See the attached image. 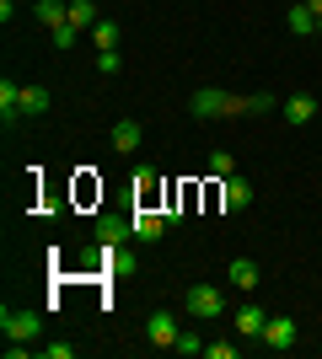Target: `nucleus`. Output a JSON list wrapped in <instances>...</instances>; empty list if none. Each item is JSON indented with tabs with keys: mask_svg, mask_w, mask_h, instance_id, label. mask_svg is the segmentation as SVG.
Segmentation results:
<instances>
[{
	"mask_svg": "<svg viewBox=\"0 0 322 359\" xmlns=\"http://www.w3.org/2000/svg\"><path fill=\"white\" fill-rule=\"evenodd\" d=\"M188 113L199 123L210 118H242V113H253V97H236V91H220V86H199L194 97H188Z\"/></svg>",
	"mask_w": 322,
	"mask_h": 359,
	"instance_id": "obj_1",
	"label": "nucleus"
},
{
	"mask_svg": "<svg viewBox=\"0 0 322 359\" xmlns=\"http://www.w3.org/2000/svg\"><path fill=\"white\" fill-rule=\"evenodd\" d=\"M0 332H6V344H43V316L0 306Z\"/></svg>",
	"mask_w": 322,
	"mask_h": 359,
	"instance_id": "obj_2",
	"label": "nucleus"
},
{
	"mask_svg": "<svg viewBox=\"0 0 322 359\" xmlns=\"http://www.w3.org/2000/svg\"><path fill=\"white\" fill-rule=\"evenodd\" d=\"M183 311L199 316V322L226 316V290H220V285H188V290H183Z\"/></svg>",
	"mask_w": 322,
	"mask_h": 359,
	"instance_id": "obj_3",
	"label": "nucleus"
},
{
	"mask_svg": "<svg viewBox=\"0 0 322 359\" xmlns=\"http://www.w3.org/2000/svg\"><path fill=\"white\" fill-rule=\"evenodd\" d=\"M177 332H183V322H177L167 306L145 316V344H151V348H177Z\"/></svg>",
	"mask_w": 322,
	"mask_h": 359,
	"instance_id": "obj_4",
	"label": "nucleus"
},
{
	"mask_svg": "<svg viewBox=\"0 0 322 359\" xmlns=\"http://www.w3.org/2000/svg\"><path fill=\"white\" fill-rule=\"evenodd\" d=\"M253 198H258V194H253V182H247V177H236V172H231V177L220 182V188H215V204H220L226 215H242L247 204H253Z\"/></svg>",
	"mask_w": 322,
	"mask_h": 359,
	"instance_id": "obj_5",
	"label": "nucleus"
},
{
	"mask_svg": "<svg viewBox=\"0 0 322 359\" xmlns=\"http://www.w3.org/2000/svg\"><path fill=\"white\" fill-rule=\"evenodd\" d=\"M129 225H135V241H161V231H167V210H151V204H135V215H129Z\"/></svg>",
	"mask_w": 322,
	"mask_h": 359,
	"instance_id": "obj_6",
	"label": "nucleus"
},
{
	"mask_svg": "<svg viewBox=\"0 0 322 359\" xmlns=\"http://www.w3.org/2000/svg\"><path fill=\"white\" fill-rule=\"evenodd\" d=\"M258 344H263V348H274V354H290V348H295V316H269Z\"/></svg>",
	"mask_w": 322,
	"mask_h": 359,
	"instance_id": "obj_7",
	"label": "nucleus"
},
{
	"mask_svg": "<svg viewBox=\"0 0 322 359\" xmlns=\"http://www.w3.org/2000/svg\"><path fill=\"white\" fill-rule=\"evenodd\" d=\"M0 123H6V129H16V123H22V86H16L11 75L0 81Z\"/></svg>",
	"mask_w": 322,
	"mask_h": 359,
	"instance_id": "obj_8",
	"label": "nucleus"
},
{
	"mask_svg": "<svg viewBox=\"0 0 322 359\" xmlns=\"http://www.w3.org/2000/svg\"><path fill=\"white\" fill-rule=\"evenodd\" d=\"M279 113H285V123H295V129H301V123H311V118H317V97L295 91V97H285V102H279Z\"/></svg>",
	"mask_w": 322,
	"mask_h": 359,
	"instance_id": "obj_9",
	"label": "nucleus"
},
{
	"mask_svg": "<svg viewBox=\"0 0 322 359\" xmlns=\"http://www.w3.org/2000/svg\"><path fill=\"white\" fill-rule=\"evenodd\" d=\"M285 27H290L295 38H317V11H311L307 0H295L290 11H285Z\"/></svg>",
	"mask_w": 322,
	"mask_h": 359,
	"instance_id": "obj_10",
	"label": "nucleus"
},
{
	"mask_svg": "<svg viewBox=\"0 0 322 359\" xmlns=\"http://www.w3.org/2000/svg\"><path fill=\"white\" fill-rule=\"evenodd\" d=\"M129 236H135V225L123 220V215H97V236L92 241H119V247H123Z\"/></svg>",
	"mask_w": 322,
	"mask_h": 359,
	"instance_id": "obj_11",
	"label": "nucleus"
},
{
	"mask_svg": "<svg viewBox=\"0 0 322 359\" xmlns=\"http://www.w3.org/2000/svg\"><path fill=\"white\" fill-rule=\"evenodd\" d=\"M226 279H231L236 290H258L263 273H258V263H253V257H231V263H226Z\"/></svg>",
	"mask_w": 322,
	"mask_h": 359,
	"instance_id": "obj_12",
	"label": "nucleus"
},
{
	"mask_svg": "<svg viewBox=\"0 0 322 359\" xmlns=\"http://www.w3.org/2000/svg\"><path fill=\"white\" fill-rule=\"evenodd\" d=\"M263 322H269V311H263L258 300H247L242 311H236V332L242 338H263Z\"/></svg>",
	"mask_w": 322,
	"mask_h": 359,
	"instance_id": "obj_13",
	"label": "nucleus"
},
{
	"mask_svg": "<svg viewBox=\"0 0 322 359\" xmlns=\"http://www.w3.org/2000/svg\"><path fill=\"white\" fill-rule=\"evenodd\" d=\"M48 86H22V123H32V118H43L48 113Z\"/></svg>",
	"mask_w": 322,
	"mask_h": 359,
	"instance_id": "obj_14",
	"label": "nucleus"
},
{
	"mask_svg": "<svg viewBox=\"0 0 322 359\" xmlns=\"http://www.w3.org/2000/svg\"><path fill=\"white\" fill-rule=\"evenodd\" d=\"M140 135H145V129H140L135 118H119V123H113V150H119V156H135Z\"/></svg>",
	"mask_w": 322,
	"mask_h": 359,
	"instance_id": "obj_15",
	"label": "nucleus"
},
{
	"mask_svg": "<svg viewBox=\"0 0 322 359\" xmlns=\"http://www.w3.org/2000/svg\"><path fill=\"white\" fill-rule=\"evenodd\" d=\"M32 16H38L43 27H65V22H70V0H38Z\"/></svg>",
	"mask_w": 322,
	"mask_h": 359,
	"instance_id": "obj_16",
	"label": "nucleus"
},
{
	"mask_svg": "<svg viewBox=\"0 0 322 359\" xmlns=\"http://www.w3.org/2000/svg\"><path fill=\"white\" fill-rule=\"evenodd\" d=\"M161 177H156V166H135V204H151Z\"/></svg>",
	"mask_w": 322,
	"mask_h": 359,
	"instance_id": "obj_17",
	"label": "nucleus"
},
{
	"mask_svg": "<svg viewBox=\"0 0 322 359\" xmlns=\"http://www.w3.org/2000/svg\"><path fill=\"white\" fill-rule=\"evenodd\" d=\"M86 38H92V43H97V54H102V48H119L123 27H119V22H107V16H102V22H97V27L86 32Z\"/></svg>",
	"mask_w": 322,
	"mask_h": 359,
	"instance_id": "obj_18",
	"label": "nucleus"
},
{
	"mask_svg": "<svg viewBox=\"0 0 322 359\" xmlns=\"http://www.w3.org/2000/svg\"><path fill=\"white\" fill-rule=\"evenodd\" d=\"M102 16H97V6L92 0H70V27H81V32H92Z\"/></svg>",
	"mask_w": 322,
	"mask_h": 359,
	"instance_id": "obj_19",
	"label": "nucleus"
},
{
	"mask_svg": "<svg viewBox=\"0 0 322 359\" xmlns=\"http://www.w3.org/2000/svg\"><path fill=\"white\" fill-rule=\"evenodd\" d=\"M210 172H215V182H226L231 172H236V156H231V150H210Z\"/></svg>",
	"mask_w": 322,
	"mask_h": 359,
	"instance_id": "obj_20",
	"label": "nucleus"
},
{
	"mask_svg": "<svg viewBox=\"0 0 322 359\" xmlns=\"http://www.w3.org/2000/svg\"><path fill=\"white\" fill-rule=\"evenodd\" d=\"M38 348V359H76V344H60V338H54V344H32Z\"/></svg>",
	"mask_w": 322,
	"mask_h": 359,
	"instance_id": "obj_21",
	"label": "nucleus"
},
{
	"mask_svg": "<svg viewBox=\"0 0 322 359\" xmlns=\"http://www.w3.org/2000/svg\"><path fill=\"white\" fill-rule=\"evenodd\" d=\"M204 344H210V338H199V332H177V354H188V359H194V354H204Z\"/></svg>",
	"mask_w": 322,
	"mask_h": 359,
	"instance_id": "obj_22",
	"label": "nucleus"
},
{
	"mask_svg": "<svg viewBox=\"0 0 322 359\" xmlns=\"http://www.w3.org/2000/svg\"><path fill=\"white\" fill-rule=\"evenodd\" d=\"M119 70H123L119 48H102V54H97V75H119Z\"/></svg>",
	"mask_w": 322,
	"mask_h": 359,
	"instance_id": "obj_23",
	"label": "nucleus"
},
{
	"mask_svg": "<svg viewBox=\"0 0 322 359\" xmlns=\"http://www.w3.org/2000/svg\"><path fill=\"white\" fill-rule=\"evenodd\" d=\"M76 43H81V27H70V22L54 27V48H76Z\"/></svg>",
	"mask_w": 322,
	"mask_h": 359,
	"instance_id": "obj_24",
	"label": "nucleus"
},
{
	"mask_svg": "<svg viewBox=\"0 0 322 359\" xmlns=\"http://www.w3.org/2000/svg\"><path fill=\"white\" fill-rule=\"evenodd\" d=\"M204 359H236V344H226V338H220V344H204Z\"/></svg>",
	"mask_w": 322,
	"mask_h": 359,
	"instance_id": "obj_25",
	"label": "nucleus"
},
{
	"mask_svg": "<svg viewBox=\"0 0 322 359\" xmlns=\"http://www.w3.org/2000/svg\"><path fill=\"white\" fill-rule=\"evenodd\" d=\"M307 6H311V11H317V16H322V0H307Z\"/></svg>",
	"mask_w": 322,
	"mask_h": 359,
	"instance_id": "obj_26",
	"label": "nucleus"
},
{
	"mask_svg": "<svg viewBox=\"0 0 322 359\" xmlns=\"http://www.w3.org/2000/svg\"><path fill=\"white\" fill-rule=\"evenodd\" d=\"M317 38H322V16H317Z\"/></svg>",
	"mask_w": 322,
	"mask_h": 359,
	"instance_id": "obj_27",
	"label": "nucleus"
}]
</instances>
